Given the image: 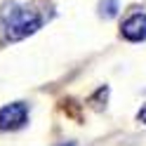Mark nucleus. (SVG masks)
<instances>
[{
	"instance_id": "f257e3e1",
	"label": "nucleus",
	"mask_w": 146,
	"mask_h": 146,
	"mask_svg": "<svg viewBox=\"0 0 146 146\" xmlns=\"http://www.w3.org/2000/svg\"><path fill=\"white\" fill-rule=\"evenodd\" d=\"M45 12L33 5H21V3H5L0 10V29H3L5 40L17 42L33 35L45 24Z\"/></svg>"
},
{
	"instance_id": "f03ea898",
	"label": "nucleus",
	"mask_w": 146,
	"mask_h": 146,
	"mask_svg": "<svg viewBox=\"0 0 146 146\" xmlns=\"http://www.w3.org/2000/svg\"><path fill=\"white\" fill-rule=\"evenodd\" d=\"M29 123V106L24 102H12L0 108V130H21Z\"/></svg>"
},
{
	"instance_id": "7ed1b4c3",
	"label": "nucleus",
	"mask_w": 146,
	"mask_h": 146,
	"mask_svg": "<svg viewBox=\"0 0 146 146\" xmlns=\"http://www.w3.org/2000/svg\"><path fill=\"white\" fill-rule=\"evenodd\" d=\"M120 35L130 42L146 40V12H134L127 17L120 26Z\"/></svg>"
},
{
	"instance_id": "20e7f679",
	"label": "nucleus",
	"mask_w": 146,
	"mask_h": 146,
	"mask_svg": "<svg viewBox=\"0 0 146 146\" xmlns=\"http://www.w3.org/2000/svg\"><path fill=\"white\" fill-rule=\"evenodd\" d=\"M120 10V5H118V0H102L99 3V14L104 17V19H113Z\"/></svg>"
},
{
	"instance_id": "39448f33",
	"label": "nucleus",
	"mask_w": 146,
	"mask_h": 146,
	"mask_svg": "<svg viewBox=\"0 0 146 146\" xmlns=\"http://www.w3.org/2000/svg\"><path fill=\"white\" fill-rule=\"evenodd\" d=\"M137 120H139V123H144L146 125V104L139 108V113H137Z\"/></svg>"
}]
</instances>
